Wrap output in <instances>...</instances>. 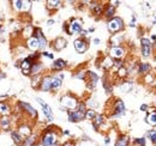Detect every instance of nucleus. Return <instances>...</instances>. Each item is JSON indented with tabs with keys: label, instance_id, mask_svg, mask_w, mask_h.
Instances as JSON below:
<instances>
[{
	"label": "nucleus",
	"instance_id": "obj_1",
	"mask_svg": "<svg viewBox=\"0 0 156 146\" xmlns=\"http://www.w3.org/2000/svg\"><path fill=\"white\" fill-rule=\"evenodd\" d=\"M107 28L111 33H117V31L122 29V20L120 18H112L108 22Z\"/></svg>",
	"mask_w": 156,
	"mask_h": 146
},
{
	"label": "nucleus",
	"instance_id": "obj_2",
	"mask_svg": "<svg viewBox=\"0 0 156 146\" xmlns=\"http://www.w3.org/2000/svg\"><path fill=\"white\" fill-rule=\"evenodd\" d=\"M43 146H55L57 144V135L53 132H47L42 138Z\"/></svg>",
	"mask_w": 156,
	"mask_h": 146
},
{
	"label": "nucleus",
	"instance_id": "obj_3",
	"mask_svg": "<svg viewBox=\"0 0 156 146\" xmlns=\"http://www.w3.org/2000/svg\"><path fill=\"white\" fill-rule=\"evenodd\" d=\"M37 99V102H39L40 104H41V107H42V110H43V114L46 115V117L49 120V121H53V113H52V108L46 103V102H43V99H41V98H36Z\"/></svg>",
	"mask_w": 156,
	"mask_h": 146
},
{
	"label": "nucleus",
	"instance_id": "obj_4",
	"mask_svg": "<svg viewBox=\"0 0 156 146\" xmlns=\"http://www.w3.org/2000/svg\"><path fill=\"white\" fill-rule=\"evenodd\" d=\"M61 104L69 109H75L77 107V101L71 96H65L61 98Z\"/></svg>",
	"mask_w": 156,
	"mask_h": 146
},
{
	"label": "nucleus",
	"instance_id": "obj_5",
	"mask_svg": "<svg viewBox=\"0 0 156 146\" xmlns=\"http://www.w3.org/2000/svg\"><path fill=\"white\" fill-rule=\"evenodd\" d=\"M69 34H73V33H80L82 31V22L79 19H73L71 22V24H69Z\"/></svg>",
	"mask_w": 156,
	"mask_h": 146
},
{
	"label": "nucleus",
	"instance_id": "obj_6",
	"mask_svg": "<svg viewBox=\"0 0 156 146\" xmlns=\"http://www.w3.org/2000/svg\"><path fill=\"white\" fill-rule=\"evenodd\" d=\"M142 42V53L144 57H148L150 53H151V49H150V41L148 38H142L140 40Z\"/></svg>",
	"mask_w": 156,
	"mask_h": 146
},
{
	"label": "nucleus",
	"instance_id": "obj_7",
	"mask_svg": "<svg viewBox=\"0 0 156 146\" xmlns=\"http://www.w3.org/2000/svg\"><path fill=\"white\" fill-rule=\"evenodd\" d=\"M84 116H85V114H83L80 111H70L69 113V120L71 122H78V121L83 120Z\"/></svg>",
	"mask_w": 156,
	"mask_h": 146
},
{
	"label": "nucleus",
	"instance_id": "obj_8",
	"mask_svg": "<svg viewBox=\"0 0 156 146\" xmlns=\"http://www.w3.org/2000/svg\"><path fill=\"white\" fill-rule=\"evenodd\" d=\"M75 48L78 53H84L87 50V43L83 40H76L75 41Z\"/></svg>",
	"mask_w": 156,
	"mask_h": 146
},
{
	"label": "nucleus",
	"instance_id": "obj_9",
	"mask_svg": "<svg viewBox=\"0 0 156 146\" xmlns=\"http://www.w3.org/2000/svg\"><path fill=\"white\" fill-rule=\"evenodd\" d=\"M28 47H29V49H31V50H36L37 48H40V43H39L37 37H35V36L30 37V38L28 40Z\"/></svg>",
	"mask_w": 156,
	"mask_h": 146
},
{
	"label": "nucleus",
	"instance_id": "obj_10",
	"mask_svg": "<svg viewBox=\"0 0 156 146\" xmlns=\"http://www.w3.org/2000/svg\"><path fill=\"white\" fill-rule=\"evenodd\" d=\"M31 67H33V65H31V62H30V57L25 59V60L22 62V70H23L24 74H28V73L30 72V71H31Z\"/></svg>",
	"mask_w": 156,
	"mask_h": 146
},
{
	"label": "nucleus",
	"instance_id": "obj_11",
	"mask_svg": "<svg viewBox=\"0 0 156 146\" xmlns=\"http://www.w3.org/2000/svg\"><path fill=\"white\" fill-rule=\"evenodd\" d=\"M124 55V49L122 48H120V47H113L112 49H111V56H113V57H121Z\"/></svg>",
	"mask_w": 156,
	"mask_h": 146
},
{
	"label": "nucleus",
	"instance_id": "obj_12",
	"mask_svg": "<svg viewBox=\"0 0 156 146\" xmlns=\"http://www.w3.org/2000/svg\"><path fill=\"white\" fill-rule=\"evenodd\" d=\"M52 89V78H44L42 80V90L43 91H48Z\"/></svg>",
	"mask_w": 156,
	"mask_h": 146
},
{
	"label": "nucleus",
	"instance_id": "obj_13",
	"mask_svg": "<svg viewBox=\"0 0 156 146\" xmlns=\"http://www.w3.org/2000/svg\"><path fill=\"white\" fill-rule=\"evenodd\" d=\"M66 47V41L64 40V38H61V37H59L55 40V42H54V48L57 49V50H60V49H62V48H65Z\"/></svg>",
	"mask_w": 156,
	"mask_h": 146
},
{
	"label": "nucleus",
	"instance_id": "obj_14",
	"mask_svg": "<svg viewBox=\"0 0 156 146\" xmlns=\"http://www.w3.org/2000/svg\"><path fill=\"white\" fill-rule=\"evenodd\" d=\"M20 106L22 107V108H24V109L27 110L31 116H36V110L34 109L30 104H28V103H24V102H20Z\"/></svg>",
	"mask_w": 156,
	"mask_h": 146
},
{
	"label": "nucleus",
	"instance_id": "obj_15",
	"mask_svg": "<svg viewBox=\"0 0 156 146\" xmlns=\"http://www.w3.org/2000/svg\"><path fill=\"white\" fill-rule=\"evenodd\" d=\"M36 35H37V40H39V43H40V48L41 49H43L44 47H46V38L43 37L42 35V33H41V30L40 29H36Z\"/></svg>",
	"mask_w": 156,
	"mask_h": 146
},
{
	"label": "nucleus",
	"instance_id": "obj_16",
	"mask_svg": "<svg viewBox=\"0 0 156 146\" xmlns=\"http://www.w3.org/2000/svg\"><path fill=\"white\" fill-rule=\"evenodd\" d=\"M115 114L117 115H122L124 114V111H125V106H124V103H122V101H118L117 103H115Z\"/></svg>",
	"mask_w": 156,
	"mask_h": 146
},
{
	"label": "nucleus",
	"instance_id": "obj_17",
	"mask_svg": "<svg viewBox=\"0 0 156 146\" xmlns=\"http://www.w3.org/2000/svg\"><path fill=\"white\" fill-rule=\"evenodd\" d=\"M147 122L149 123V125H151V126H156V113L155 111H151L148 116H147Z\"/></svg>",
	"mask_w": 156,
	"mask_h": 146
},
{
	"label": "nucleus",
	"instance_id": "obj_18",
	"mask_svg": "<svg viewBox=\"0 0 156 146\" xmlns=\"http://www.w3.org/2000/svg\"><path fill=\"white\" fill-rule=\"evenodd\" d=\"M65 65H66V62H65L64 60H61V59H58V60H55V61L53 62L52 67H53L54 70H61L62 67H65Z\"/></svg>",
	"mask_w": 156,
	"mask_h": 146
},
{
	"label": "nucleus",
	"instance_id": "obj_19",
	"mask_svg": "<svg viewBox=\"0 0 156 146\" xmlns=\"http://www.w3.org/2000/svg\"><path fill=\"white\" fill-rule=\"evenodd\" d=\"M127 145H129V138L125 137V135L120 137L118 139V141L115 143V146H127Z\"/></svg>",
	"mask_w": 156,
	"mask_h": 146
},
{
	"label": "nucleus",
	"instance_id": "obj_20",
	"mask_svg": "<svg viewBox=\"0 0 156 146\" xmlns=\"http://www.w3.org/2000/svg\"><path fill=\"white\" fill-rule=\"evenodd\" d=\"M30 128L28 127V126H22L20 128V134L22 137H28V135H30Z\"/></svg>",
	"mask_w": 156,
	"mask_h": 146
},
{
	"label": "nucleus",
	"instance_id": "obj_21",
	"mask_svg": "<svg viewBox=\"0 0 156 146\" xmlns=\"http://www.w3.org/2000/svg\"><path fill=\"white\" fill-rule=\"evenodd\" d=\"M61 85V79L60 78H52V89H58L59 86Z\"/></svg>",
	"mask_w": 156,
	"mask_h": 146
},
{
	"label": "nucleus",
	"instance_id": "obj_22",
	"mask_svg": "<svg viewBox=\"0 0 156 146\" xmlns=\"http://www.w3.org/2000/svg\"><path fill=\"white\" fill-rule=\"evenodd\" d=\"M12 139H13V141H15L16 144H18V145H20V143L23 141V139H22V137H20V134H18V133H15V132L12 133Z\"/></svg>",
	"mask_w": 156,
	"mask_h": 146
},
{
	"label": "nucleus",
	"instance_id": "obj_23",
	"mask_svg": "<svg viewBox=\"0 0 156 146\" xmlns=\"http://www.w3.org/2000/svg\"><path fill=\"white\" fill-rule=\"evenodd\" d=\"M91 10H93V12H94L95 15H100L101 11H102V6H101V5H98V4H95V5L91 6Z\"/></svg>",
	"mask_w": 156,
	"mask_h": 146
},
{
	"label": "nucleus",
	"instance_id": "obj_24",
	"mask_svg": "<svg viewBox=\"0 0 156 146\" xmlns=\"http://www.w3.org/2000/svg\"><path fill=\"white\" fill-rule=\"evenodd\" d=\"M150 70V65L149 64H143L139 66V72L140 73H147Z\"/></svg>",
	"mask_w": 156,
	"mask_h": 146
},
{
	"label": "nucleus",
	"instance_id": "obj_25",
	"mask_svg": "<svg viewBox=\"0 0 156 146\" xmlns=\"http://www.w3.org/2000/svg\"><path fill=\"white\" fill-rule=\"evenodd\" d=\"M0 113L1 114H7L9 113V106L5 103H0Z\"/></svg>",
	"mask_w": 156,
	"mask_h": 146
},
{
	"label": "nucleus",
	"instance_id": "obj_26",
	"mask_svg": "<svg viewBox=\"0 0 156 146\" xmlns=\"http://www.w3.org/2000/svg\"><path fill=\"white\" fill-rule=\"evenodd\" d=\"M48 7L49 9H57L60 6V1H48Z\"/></svg>",
	"mask_w": 156,
	"mask_h": 146
},
{
	"label": "nucleus",
	"instance_id": "obj_27",
	"mask_svg": "<svg viewBox=\"0 0 156 146\" xmlns=\"http://www.w3.org/2000/svg\"><path fill=\"white\" fill-rule=\"evenodd\" d=\"M0 123H1V126H2L4 128H9V126H10V121H9L7 117H2Z\"/></svg>",
	"mask_w": 156,
	"mask_h": 146
},
{
	"label": "nucleus",
	"instance_id": "obj_28",
	"mask_svg": "<svg viewBox=\"0 0 156 146\" xmlns=\"http://www.w3.org/2000/svg\"><path fill=\"white\" fill-rule=\"evenodd\" d=\"M102 122H103V117L102 116H100V115L95 116V127H98Z\"/></svg>",
	"mask_w": 156,
	"mask_h": 146
},
{
	"label": "nucleus",
	"instance_id": "obj_29",
	"mask_svg": "<svg viewBox=\"0 0 156 146\" xmlns=\"http://www.w3.org/2000/svg\"><path fill=\"white\" fill-rule=\"evenodd\" d=\"M148 137H150L151 141L156 144V132L155 130H150V132H148Z\"/></svg>",
	"mask_w": 156,
	"mask_h": 146
},
{
	"label": "nucleus",
	"instance_id": "obj_30",
	"mask_svg": "<svg viewBox=\"0 0 156 146\" xmlns=\"http://www.w3.org/2000/svg\"><path fill=\"white\" fill-rule=\"evenodd\" d=\"M130 88H132V84L127 82V83H125V84H124V85H122L120 89L122 90V92H126V91H129V89H130Z\"/></svg>",
	"mask_w": 156,
	"mask_h": 146
},
{
	"label": "nucleus",
	"instance_id": "obj_31",
	"mask_svg": "<svg viewBox=\"0 0 156 146\" xmlns=\"http://www.w3.org/2000/svg\"><path fill=\"white\" fill-rule=\"evenodd\" d=\"M85 116H87L88 119H94L96 115H95V111H94V110H87Z\"/></svg>",
	"mask_w": 156,
	"mask_h": 146
},
{
	"label": "nucleus",
	"instance_id": "obj_32",
	"mask_svg": "<svg viewBox=\"0 0 156 146\" xmlns=\"http://www.w3.org/2000/svg\"><path fill=\"white\" fill-rule=\"evenodd\" d=\"M113 15H114V7L109 6L108 10H107V12H106V16H107V17H112Z\"/></svg>",
	"mask_w": 156,
	"mask_h": 146
},
{
	"label": "nucleus",
	"instance_id": "obj_33",
	"mask_svg": "<svg viewBox=\"0 0 156 146\" xmlns=\"http://www.w3.org/2000/svg\"><path fill=\"white\" fill-rule=\"evenodd\" d=\"M118 74H119L120 77H125V75L127 74V72H126V70H125L124 67H120L119 71H118Z\"/></svg>",
	"mask_w": 156,
	"mask_h": 146
},
{
	"label": "nucleus",
	"instance_id": "obj_34",
	"mask_svg": "<svg viewBox=\"0 0 156 146\" xmlns=\"http://www.w3.org/2000/svg\"><path fill=\"white\" fill-rule=\"evenodd\" d=\"M135 144H137V145L139 146H144V144H145V140L142 138V139H136L135 140Z\"/></svg>",
	"mask_w": 156,
	"mask_h": 146
},
{
	"label": "nucleus",
	"instance_id": "obj_35",
	"mask_svg": "<svg viewBox=\"0 0 156 146\" xmlns=\"http://www.w3.org/2000/svg\"><path fill=\"white\" fill-rule=\"evenodd\" d=\"M41 67H42V65H36V66H33V67H31V72H33V73H37Z\"/></svg>",
	"mask_w": 156,
	"mask_h": 146
},
{
	"label": "nucleus",
	"instance_id": "obj_36",
	"mask_svg": "<svg viewBox=\"0 0 156 146\" xmlns=\"http://www.w3.org/2000/svg\"><path fill=\"white\" fill-rule=\"evenodd\" d=\"M112 65H113V62H112L111 59H106L105 60V67H111Z\"/></svg>",
	"mask_w": 156,
	"mask_h": 146
},
{
	"label": "nucleus",
	"instance_id": "obj_37",
	"mask_svg": "<svg viewBox=\"0 0 156 146\" xmlns=\"http://www.w3.org/2000/svg\"><path fill=\"white\" fill-rule=\"evenodd\" d=\"M78 111H80V113L85 114V111H87V110H85V106H84L83 103H80V104H79V110H78Z\"/></svg>",
	"mask_w": 156,
	"mask_h": 146
},
{
	"label": "nucleus",
	"instance_id": "obj_38",
	"mask_svg": "<svg viewBox=\"0 0 156 146\" xmlns=\"http://www.w3.org/2000/svg\"><path fill=\"white\" fill-rule=\"evenodd\" d=\"M34 143H35V137H31V138L28 139V145H31V144H34Z\"/></svg>",
	"mask_w": 156,
	"mask_h": 146
},
{
	"label": "nucleus",
	"instance_id": "obj_39",
	"mask_svg": "<svg viewBox=\"0 0 156 146\" xmlns=\"http://www.w3.org/2000/svg\"><path fill=\"white\" fill-rule=\"evenodd\" d=\"M43 55H46V56H48V57H51V59H53V54H49V53H47V52H44Z\"/></svg>",
	"mask_w": 156,
	"mask_h": 146
},
{
	"label": "nucleus",
	"instance_id": "obj_40",
	"mask_svg": "<svg viewBox=\"0 0 156 146\" xmlns=\"http://www.w3.org/2000/svg\"><path fill=\"white\" fill-rule=\"evenodd\" d=\"M53 23H54V20H48V22H47V25L51 26V25H53Z\"/></svg>",
	"mask_w": 156,
	"mask_h": 146
},
{
	"label": "nucleus",
	"instance_id": "obj_41",
	"mask_svg": "<svg viewBox=\"0 0 156 146\" xmlns=\"http://www.w3.org/2000/svg\"><path fill=\"white\" fill-rule=\"evenodd\" d=\"M80 35L85 36V35H88V31H85V30H82V31H80Z\"/></svg>",
	"mask_w": 156,
	"mask_h": 146
},
{
	"label": "nucleus",
	"instance_id": "obj_42",
	"mask_svg": "<svg viewBox=\"0 0 156 146\" xmlns=\"http://www.w3.org/2000/svg\"><path fill=\"white\" fill-rule=\"evenodd\" d=\"M64 146H75L73 143H66V144H64Z\"/></svg>",
	"mask_w": 156,
	"mask_h": 146
},
{
	"label": "nucleus",
	"instance_id": "obj_43",
	"mask_svg": "<svg viewBox=\"0 0 156 146\" xmlns=\"http://www.w3.org/2000/svg\"><path fill=\"white\" fill-rule=\"evenodd\" d=\"M147 108H148V107H147V104H143V106H142V107H140V109H142V110L147 109Z\"/></svg>",
	"mask_w": 156,
	"mask_h": 146
},
{
	"label": "nucleus",
	"instance_id": "obj_44",
	"mask_svg": "<svg viewBox=\"0 0 156 146\" xmlns=\"http://www.w3.org/2000/svg\"><path fill=\"white\" fill-rule=\"evenodd\" d=\"M98 42H100V40H98V38H95V40H94V43H96V44H98Z\"/></svg>",
	"mask_w": 156,
	"mask_h": 146
},
{
	"label": "nucleus",
	"instance_id": "obj_45",
	"mask_svg": "<svg viewBox=\"0 0 156 146\" xmlns=\"http://www.w3.org/2000/svg\"><path fill=\"white\" fill-rule=\"evenodd\" d=\"M151 79H153V78H151V77H147V80H148V82H149V80H150V82H151Z\"/></svg>",
	"mask_w": 156,
	"mask_h": 146
},
{
	"label": "nucleus",
	"instance_id": "obj_46",
	"mask_svg": "<svg viewBox=\"0 0 156 146\" xmlns=\"http://www.w3.org/2000/svg\"><path fill=\"white\" fill-rule=\"evenodd\" d=\"M2 75H4V74H1V73H0V78H1V77H2Z\"/></svg>",
	"mask_w": 156,
	"mask_h": 146
},
{
	"label": "nucleus",
	"instance_id": "obj_47",
	"mask_svg": "<svg viewBox=\"0 0 156 146\" xmlns=\"http://www.w3.org/2000/svg\"><path fill=\"white\" fill-rule=\"evenodd\" d=\"M0 30H1V29H0Z\"/></svg>",
	"mask_w": 156,
	"mask_h": 146
}]
</instances>
